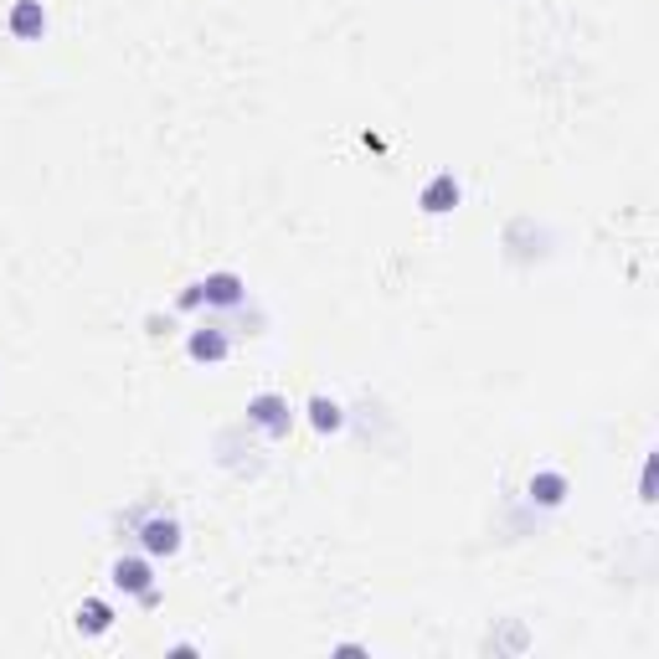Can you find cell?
Masks as SVG:
<instances>
[{
    "label": "cell",
    "mask_w": 659,
    "mask_h": 659,
    "mask_svg": "<svg viewBox=\"0 0 659 659\" xmlns=\"http://www.w3.org/2000/svg\"><path fill=\"white\" fill-rule=\"evenodd\" d=\"M201 299H207V305H237L242 299V278L237 274H211L207 284H201Z\"/></svg>",
    "instance_id": "obj_5"
},
{
    "label": "cell",
    "mask_w": 659,
    "mask_h": 659,
    "mask_svg": "<svg viewBox=\"0 0 659 659\" xmlns=\"http://www.w3.org/2000/svg\"><path fill=\"white\" fill-rule=\"evenodd\" d=\"M11 32L21 42H36V36L47 32V11H42V0H21L16 11H11Z\"/></svg>",
    "instance_id": "obj_2"
},
{
    "label": "cell",
    "mask_w": 659,
    "mask_h": 659,
    "mask_svg": "<svg viewBox=\"0 0 659 659\" xmlns=\"http://www.w3.org/2000/svg\"><path fill=\"white\" fill-rule=\"evenodd\" d=\"M562 495H567L562 474H536V480H531V499H536V505H562Z\"/></svg>",
    "instance_id": "obj_8"
},
{
    "label": "cell",
    "mask_w": 659,
    "mask_h": 659,
    "mask_svg": "<svg viewBox=\"0 0 659 659\" xmlns=\"http://www.w3.org/2000/svg\"><path fill=\"white\" fill-rule=\"evenodd\" d=\"M196 305H201V284H196V289H186V294H180V309H196Z\"/></svg>",
    "instance_id": "obj_11"
},
{
    "label": "cell",
    "mask_w": 659,
    "mask_h": 659,
    "mask_svg": "<svg viewBox=\"0 0 659 659\" xmlns=\"http://www.w3.org/2000/svg\"><path fill=\"white\" fill-rule=\"evenodd\" d=\"M309 418H315L320 433H335V428H340V407L330 402V397H315V402H309Z\"/></svg>",
    "instance_id": "obj_10"
},
{
    "label": "cell",
    "mask_w": 659,
    "mask_h": 659,
    "mask_svg": "<svg viewBox=\"0 0 659 659\" xmlns=\"http://www.w3.org/2000/svg\"><path fill=\"white\" fill-rule=\"evenodd\" d=\"M113 624V613H109V603H98V597H88L78 608V628H88V634H103V628Z\"/></svg>",
    "instance_id": "obj_9"
},
{
    "label": "cell",
    "mask_w": 659,
    "mask_h": 659,
    "mask_svg": "<svg viewBox=\"0 0 659 659\" xmlns=\"http://www.w3.org/2000/svg\"><path fill=\"white\" fill-rule=\"evenodd\" d=\"M247 418H253L257 428H268V433H289V402H284V397H274V392H263V397H253V407H247Z\"/></svg>",
    "instance_id": "obj_1"
},
{
    "label": "cell",
    "mask_w": 659,
    "mask_h": 659,
    "mask_svg": "<svg viewBox=\"0 0 659 659\" xmlns=\"http://www.w3.org/2000/svg\"><path fill=\"white\" fill-rule=\"evenodd\" d=\"M453 207H459V180L453 176H433L428 186H422V211H433L438 217V211H453Z\"/></svg>",
    "instance_id": "obj_3"
},
{
    "label": "cell",
    "mask_w": 659,
    "mask_h": 659,
    "mask_svg": "<svg viewBox=\"0 0 659 659\" xmlns=\"http://www.w3.org/2000/svg\"><path fill=\"white\" fill-rule=\"evenodd\" d=\"M191 355H196V361H222V355H227L222 330H196V335H191Z\"/></svg>",
    "instance_id": "obj_7"
},
{
    "label": "cell",
    "mask_w": 659,
    "mask_h": 659,
    "mask_svg": "<svg viewBox=\"0 0 659 659\" xmlns=\"http://www.w3.org/2000/svg\"><path fill=\"white\" fill-rule=\"evenodd\" d=\"M113 582H119L124 593L145 597V593H150V567H145V562H119V567H113Z\"/></svg>",
    "instance_id": "obj_6"
},
{
    "label": "cell",
    "mask_w": 659,
    "mask_h": 659,
    "mask_svg": "<svg viewBox=\"0 0 659 659\" xmlns=\"http://www.w3.org/2000/svg\"><path fill=\"white\" fill-rule=\"evenodd\" d=\"M145 551H155V557H170V551L180 547V526L176 520H145Z\"/></svg>",
    "instance_id": "obj_4"
}]
</instances>
